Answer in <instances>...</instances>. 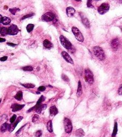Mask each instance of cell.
I'll return each mask as SVG.
<instances>
[{"label": "cell", "instance_id": "cell-14", "mask_svg": "<svg viewBox=\"0 0 122 137\" xmlns=\"http://www.w3.org/2000/svg\"><path fill=\"white\" fill-rule=\"evenodd\" d=\"M66 12L67 16H68L69 17H72L76 13V10L74 8L69 7L66 8Z\"/></svg>", "mask_w": 122, "mask_h": 137}, {"label": "cell", "instance_id": "cell-37", "mask_svg": "<svg viewBox=\"0 0 122 137\" xmlns=\"http://www.w3.org/2000/svg\"><path fill=\"white\" fill-rule=\"evenodd\" d=\"M42 135V132L41 130H39L38 131H36L35 133V135L36 137H40Z\"/></svg>", "mask_w": 122, "mask_h": 137}, {"label": "cell", "instance_id": "cell-12", "mask_svg": "<svg viewBox=\"0 0 122 137\" xmlns=\"http://www.w3.org/2000/svg\"><path fill=\"white\" fill-rule=\"evenodd\" d=\"M24 107H25V104H18L14 103L12 104L11 108H12V111L13 112H16L22 109Z\"/></svg>", "mask_w": 122, "mask_h": 137}, {"label": "cell", "instance_id": "cell-3", "mask_svg": "<svg viewBox=\"0 0 122 137\" xmlns=\"http://www.w3.org/2000/svg\"><path fill=\"white\" fill-rule=\"evenodd\" d=\"M72 32L74 33L76 39L78 41H79V42H83L84 41V37L80 30L78 28L76 27H72Z\"/></svg>", "mask_w": 122, "mask_h": 137}, {"label": "cell", "instance_id": "cell-33", "mask_svg": "<svg viewBox=\"0 0 122 137\" xmlns=\"http://www.w3.org/2000/svg\"><path fill=\"white\" fill-rule=\"evenodd\" d=\"M39 120V116L38 115H35L33 118H32V122L33 123H36V122H38Z\"/></svg>", "mask_w": 122, "mask_h": 137}, {"label": "cell", "instance_id": "cell-1", "mask_svg": "<svg viewBox=\"0 0 122 137\" xmlns=\"http://www.w3.org/2000/svg\"><path fill=\"white\" fill-rule=\"evenodd\" d=\"M93 50L94 54L100 61H103L106 58V55L104 50L100 47L95 46L93 48Z\"/></svg>", "mask_w": 122, "mask_h": 137}, {"label": "cell", "instance_id": "cell-18", "mask_svg": "<svg viewBox=\"0 0 122 137\" xmlns=\"http://www.w3.org/2000/svg\"><path fill=\"white\" fill-rule=\"evenodd\" d=\"M82 94V86L80 81H79L78 82V90L77 92V96L78 98L80 97Z\"/></svg>", "mask_w": 122, "mask_h": 137}, {"label": "cell", "instance_id": "cell-26", "mask_svg": "<svg viewBox=\"0 0 122 137\" xmlns=\"http://www.w3.org/2000/svg\"><path fill=\"white\" fill-rule=\"evenodd\" d=\"M118 131V126H117V122H115V125H114V128L113 130V132L112 133V137H115L117 134Z\"/></svg>", "mask_w": 122, "mask_h": 137}, {"label": "cell", "instance_id": "cell-34", "mask_svg": "<svg viewBox=\"0 0 122 137\" xmlns=\"http://www.w3.org/2000/svg\"><path fill=\"white\" fill-rule=\"evenodd\" d=\"M16 118H17V116L16 115H14L13 116L11 117V118H10V122L11 123H13L16 120Z\"/></svg>", "mask_w": 122, "mask_h": 137}, {"label": "cell", "instance_id": "cell-8", "mask_svg": "<svg viewBox=\"0 0 122 137\" xmlns=\"http://www.w3.org/2000/svg\"><path fill=\"white\" fill-rule=\"evenodd\" d=\"M8 34L11 35H15L19 32V29L16 25H12L8 28Z\"/></svg>", "mask_w": 122, "mask_h": 137}, {"label": "cell", "instance_id": "cell-23", "mask_svg": "<svg viewBox=\"0 0 122 137\" xmlns=\"http://www.w3.org/2000/svg\"><path fill=\"white\" fill-rule=\"evenodd\" d=\"M0 34H1L2 36H6L7 34H8V28L4 27H2L0 29Z\"/></svg>", "mask_w": 122, "mask_h": 137}, {"label": "cell", "instance_id": "cell-38", "mask_svg": "<svg viewBox=\"0 0 122 137\" xmlns=\"http://www.w3.org/2000/svg\"><path fill=\"white\" fill-rule=\"evenodd\" d=\"M7 59H8V57L7 56H3V57H1V58H0V61L3 62V61H7Z\"/></svg>", "mask_w": 122, "mask_h": 137}, {"label": "cell", "instance_id": "cell-17", "mask_svg": "<svg viewBox=\"0 0 122 137\" xmlns=\"http://www.w3.org/2000/svg\"><path fill=\"white\" fill-rule=\"evenodd\" d=\"M47 104H41L35 110L36 111V112L38 113V114H41L42 111L47 108Z\"/></svg>", "mask_w": 122, "mask_h": 137}, {"label": "cell", "instance_id": "cell-16", "mask_svg": "<svg viewBox=\"0 0 122 137\" xmlns=\"http://www.w3.org/2000/svg\"><path fill=\"white\" fill-rule=\"evenodd\" d=\"M43 45L46 48H47V49H50L51 48L53 47V44L50 42V41H49L48 40H47V39L44 41Z\"/></svg>", "mask_w": 122, "mask_h": 137}, {"label": "cell", "instance_id": "cell-19", "mask_svg": "<svg viewBox=\"0 0 122 137\" xmlns=\"http://www.w3.org/2000/svg\"><path fill=\"white\" fill-rule=\"evenodd\" d=\"M9 127L10 125L7 123H5L3 124L1 127V131L2 132H5L7 130H9Z\"/></svg>", "mask_w": 122, "mask_h": 137}, {"label": "cell", "instance_id": "cell-30", "mask_svg": "<svg viewBox=\"0 0 122 137\" xmlns=\"http://www.w3.org/2000/svg\"><path fill=\"white\" fill-rule=\"evenodd\" d=\"M24 71H32L33 70V68L31 66H26L22 68Z\"/></svg>", "mask_w": 122, "mask_h": 137}, {"label": "cell", "instance_id": "cell-2", "mask_svg": "<svg viewBox=\"0 0 122 137\" xmlns=\"http://www.w3.org/2000/svg\"><path fill=\"white\" fill-rule=\"evenodd\" d=\"M60 42L65 49L70 50L72 48V45L70 41L63 35H61L59 37Z\"/></svg>", "mask_w": 122, "mask_h": 137}, {"label": "cell", "instance_id": "cell-20", "mask_svg": "<svg viewBox=\"0 0 122 137\" xmlns=\"http://www.w3.org/2000/svg\"><path fill=\"white\" fill-rule=\"evenodd\" d=\"M75 134L76 136L78 137H83L85 135V132L84 131V130L82 129H79L76 131Z\"/></svg>", "mask_w": 122, "mask_h": 137}, {"label": "cell", "instance_id": "cell-29", "mask_svg": "<svg viewBox=\"0 0 122 137\" xmlns=\"http://www.w3.org/2000/svg\"><path fill=\"white\" fill-rule=\"evenodd\" d=\"M20 11V9L19 8H11L9 9V11L10 13L13 14V15H15L17 11Z\"/></svg>", "mask_w": 122, "mask_h": 137}, {"label": "cell", "instance_id": "cell-4", "mask_svg": "<svg viewBox=\"0 0 122 137\" xmlns=\"http://www.w3.org/2000/svg\"><path fill=\"white\" fill-rule=\"evenodd\" d=\"M85 79L89 84H92L94 82V76L92 72L89 69H86L85 70Z\"/></svg>", "mask_w": 122, "mask_h": 137}, {"label": "cell", "instance_id": "cell-15", "mask_svg": "<svg viewBox=\"0 0 122 137\" xmlns=\"http://www.w3.org/2000/svg\"><path fill=\"white\" fill-rule=\"evenodd\" d=\"M49 111H50V115L52 116H55L58 113V109L55 106H53L51 107Z\"/></svg>", "mask_w": 122, "mask_h": 137}, {"label": "cell", "instance_id": "cell-35", "mask_svg": "<svg viewBox=\"0 0 122 137\" xmlns=\"http://www.w3.org/2000/svg\"><path fill=\"white\" fill-rule=\"evenodd\" d=\"M91 2H92V1H88L87 2V7L89 8H93L94 6H93L92 4H91Z\"/></svg>", "mask_w": 122, "mask_h": 137}, {"label": "cell", "instance_id": "cell-11", "mask_svg": "<svg viewBox=\"0 0 122 137\" xmlns=\"http://www.w3.org/2000/svg\"><path fill=\"white\" fill-rule=\"evenodd\" d=\"M45 100V97L44 96H43V95H42V96H41V97L39 98V100L38 101V102H36V104L35 106H34L33 108L29 109L28 111H27V112H29L30 111H32V110H35L36 108H38V107L39 106H40L41 104V103L42 102H44V101Z\"/></svg>", "mask_w": 122, "mask_h": 137}, {"label": "cell", "instance_id": "cell-32", "mask_svg": "<svg viewBox=\"0 0 122 137\" xmlns=\"http://www.w3.org/2000/svg\"><path fill=\"white\" fill-rule=\"evenodd\" d=\"M34 15V13H30L27 15H25V16H24L22 18V20H24V19H26V18H28L29 17H31L32 16H33Z\"/></svg>", "mask_w": 122, "mask_h": 137}, {"label": "cell", "instance_id": "cell-43", "mask_svg": "<svg viewBox=\"0 0 122 137\" xmlns=\"http://www.w3.org/2000/svg\"><path fill=\"white\" fill-rule=\"evenodd\" d=\"M1 101H2V99H0V103L1 102Z\"/></svg>", "mask_w": 122, "mask_h": 137}, {"label": "cell", "instance_id": "cell-42", "mask_svg": "<svg viewBox=\"0 0 122 137\" xmlns=\"http://www.w3.org/2000/svg\"><path fill=\"white\" fill-rule=\"evenodd\" d=\"M2 16L0 15V23L2 22Z\"/></svg>", "mask_w": 122, "mask_h": 137}, {"label": "cell", "instance_id": "cell-5", "mask_svg": "<svg viewBox=\"0 0 122 137\" xmlns=\"http://www.w3.org/2000/svg\"><path fill=\"white\" fill-rule=\"evenodd\" d=\"M64 125L66 133H70L72 130V124L71 121L68 118H65L64 120Z\"/></svg>", "mask_w": 122, "mask_h": 137}, {"label": "cell", "instance_id": "cell-7", "mask_svg": "<svg viewBox=\"0 0 122 137\" xmlns=\"http://www.w3.org/2000/svg\"><path fill=\"white\" fill-rule=\"evenodd\" d=\"M110 6L108 3H103L98 8L97 11L100 15H104L109 10Z\"/></svg>", "mask_w": 122, "mask_h": 137}, {"label": "cell", "instance_id": "cell-13", "mask_svg": "<svg viewBox=\"0 0 122 137\" xmlns=\"http://www.w3.org/2000/svg\"><path fill=\"white\" fill-rule=\"evenodd\" d=\"M119 45H120V41L117 38L113 39L110 44L111 48L113 49H117L119 47Z\"/></svg>", "mask_w": 122, "mask_h": 137}, {"label": "cell", "instance_id": "cell-27", "mask_svg": "<svg viewBox=\"0 0 122 137\" xmlns=\"http://www.w3.org/2000/svg\"><path fill=\"white\" fill-rule=\"evenodd\" d=\"M34 25L33 24H29L27 25L26 26V30L29 33L30 32H32L33 31V29L34 28Z\"/></svg>", "mask_w": 122, "mask_h": 137}, {"label": "cell", "instance_id": "cell-40", "mask_svg": "<svg viewBox=\"0 0 122 137\" xmlns=\"http://www.w3.org/2000/svg\"><path fill=\"white\" fill-rule=\"evenodd\" d=\"M7 45L9 46H11V47H15L16 46V44H14L13 43H8Z\"/></svg>", "mask_w": 122, "mask_h": 137}, {"label": "cell", "instance_id": "cell-24", "mask_svg": "<svg viewBox=\"0 0 122 137\" xmlns=\"http://www.w3.org/2000/svg\"><path fill=\"white\" fill-rule=\"evenodd\" d=\"M14 98L18 101L22 100L23 99V92L22 91H19L16 94Z\"/></svg>", "mask_w": 122, "mask_h": 137}, {"label": "cell", "instance_id": "cell-39", "mask_svg": "<svg viewBox=\"0 0 122 137\" xmlns=\"http://www.w3.org/2000/svg\"><path fill=\"white\" fill-rule=\"evenodd\" d=\"M122 86L121 85H120V87L119 88V90H118V93L120 95H121V94H122Z\"/></svg>", "mask_w": 122, "mask_h": 137}, {"label": "cell", "instance_id": "cell-36", "mask_svg": "<svg viewBox=\"0 0 122 137\" xmlns=\"http://www.w3.org/2000/svg\"><path fill=\"white\" fill-rule=\"evenodd\" d=\"M38 91L40 92H44L46 90V87L44 86H40L38 88Z\"/></svg>", "mask_w": 122, "mask_h": 137}, {"label": "cell", "instance_id": "cell-41", "mask_svg": "<svg viewBox=\"0 0 122 137\" xmlns=\"http://www.w3.org/2000/svg\"><path fill=\"white\" fill-rule=\"evenodd\" d=\"M5 39H3V38H0V43H3V42H5Z\"/></svg>", "mask_w": 122, "mask_h": 137}, {"label": "cell", "instance_id": "cell-28", "mask_svg": "<svg viewBox=\"0 0 122 137\" xmlns=\"http://www.w3.org/2000/svg\"><path fill=\"white\" fill-rule=\"evenodd\" d=\"M21 85L24 87L27 88H33L35 87V85L32 84H21Z\"/></svg>", "mask_w": 122, "mask_h": 137}, {"label": "cell", "instance_id": "cell-25", "mask_svg": "<svg viewBox=\"0 0 122 137\" xmlns=\"http://www.w3.org/2000/svg\"><path fill=\"white\" fill-rule=\"evenodd\" d=\"M47 128L48 131L49 132H53V124H52V121H49L47 125Z\"/></svg>", "mask_w": 122, "mask_h": 137}, {"label": "cell", "instance_id": "cell-9", "mask_svg": "<svg viewBox=\"0 0 122 137\" xmlns=\"http://www.w3.org/2000/svg\"><path fill=\"white\" fill-rule=\"evenodd\" d=\"M23 119V117L22 116H19L18 117V118L17 119V120H16L13 123H11L10 125V127H9V131L10 132H12L13 131L15 130V129L16 128V127H17V125H18V124Z\"/></svg>", "mask_w": 122, "mask_h": 137}, {"label": "cell", "instance_id": "cell-21", "mask_svg": "<svg viewBox=\"0 0 122 137\" xmlns=\"http://www.w3.org/2000/svg\"><path fill=\"white\" fill-rule=\"evenodd\" d=\"M1 23L4 25H8L11 23V19L8 17H2Z\"/></svg>", "mask_w": 122, "mask_h": 137}, {"label": "cell", "instance_id": "cell-22", "mask_svg": "<svg viewBox=\"0 0 122 137\" xmlns=\"http://www.w3.org/2000/svg\"><path fill=\"white\" fill-rule=\"evenodd\" d=\"M82 22L83 24L87 28L90 27V23L86 17H82Z\"/></svg>", "mask_w": 122, "mask_h": 137}, {"label": "cell", "instance_id": "cell-6", "mask_svg": "<svg viewBox=\"0 0 122 137\" xmlns=\"http://www.w3.org/2000/svg\"><path fill=\"white\" fill-rule=\"evenodd\" d=\"M55 18V16L51 12H47L42 16V20L46 22H52L54 20Z\"/></svg>", "mask_w": 122, "mask_h": 137}, {"label": "cell", "instance_id": "cell-10", "mask_svg": "<svg viewBox=\"0 0 122 137\" xmlns=\"http://www.w3.org/2000/svg\"><path fill=\"white\" fill-rule=\"evenodd\" d=\"M61 55H62L63 58L67 62H68L71 64H74V61H73V59H72V58L71 57V56L69 55V54L68 52L63 51L62 52V53H61Z\"/></svg>", "mask_w": 122, "mask_h": 137}, {"label": "cell", "instance_id": "cell-31", "mask_svg": "<svg viewBox=\"0 0 122 137\" xmlns=\"http://www.w3.org/2000/svg\"><path fill=\"white\" fill-rule=\"evenodd\" d=\"M62 78L63 79V80L64 81H65V82H69L70 81V80L68 78V77L66 75H64V74H62Z\"/></svg>", "mask_w": 122, "mask_h": 137}]
</instances>
